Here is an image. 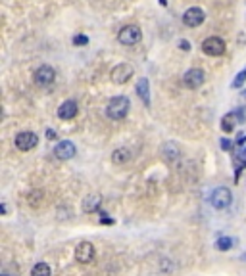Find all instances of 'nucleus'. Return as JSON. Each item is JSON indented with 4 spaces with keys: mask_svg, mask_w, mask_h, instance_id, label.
Here are the masks:
<instances>
[{
    "mask_svg": "<svg viewBox=\"0 0 246 276\" xmlns=\"http://www.w3.org/2000/svg\"><path fill=\"white\" fill-rule=\"evenodd\" d=\"M33 77H35V83H37L39 87H50L56 79V71L52 65H40Z\"/></svg>",
    "mask_w": 246,
    "mask_h": 276,
    "instance_id": "8",
    "label": "nucleus"
},
{
    "mask_svg": "<svg viewBox=\"0 0 246 276\" xmlns=\"http://www.w3.org/2000/svg\"><path fill=\"white\" fill-rule=\"evenodd\" d=\"M133 65H129V63H118L114 69H111L110 77L111 81L116 83V85H125L131 77H133Z\"/></svg>",
    "mask_w": 246,
    "mask_h": 276,
    "instance_id": "7",
    "label": "nucleus"
},
{
    "mask_svg": "<svg viewBox=\"0 0 246 276\" xmlns=\"http://www.w3.org/2000/svg\"><path fill=\"white\" fill-rule=\"evenodd\" d=\"M204 19H206L204 10L189 8L187 12H185V16H183V23L187 25V27H200V25L204 23Z\"/></svg>",
    "mask_w": 246,
    "mask_h": 276,
    "instance_id": "9",
    "label": "nucleus"
},
{
    "mask_svg": "<svg viewBox=\"0 0 246 276\" xmlns=\"http://www.w3.org/2000/svg\"><path fill=\"white\" fill-rule=\"evenodd\" d=\"M102 205V197L98 194H88L85 199H83V211L85 213H96Z\"/></svg>",
    "mask_w": 246,
    "mask_h": 276,
    "instance_id": "15",
    "label": "nucleus"
},
{
    "mask_svg": "<svg viewBox=\"0 0 246 276\" xmlns=\"http://www.w3.org/2000/svg\"><path fill=\"white\" fill-rule=\"evenodd\" d=\"M204 81H206V75L198 67H192V69H189V71L183 75V85L187 88H191V90L200 88L204 85Z\"/></svg>",
    "mask_w": 246,
    "mask_h": 276,
    "instance_id": "4",
    "label": "nucleus"
},
{
    "mask_svg": "<svg viewBox=\"0 0 246 276\" xmlns=\"http://www.w3.org/2000/svg\"><path fill=\"white\" fill-rule=\"evenodd\" d=\"M2 276H10V274H6V272H4V274H2Z\"/></svg>",
    "mask_w": 246,
    "mask_h": 276,
    "instance_id": "27",
    "label": "nucleus"
},
{
    "mask_svg": "<svg viewBox=\"0 0 246 276\" xmlns=\"http://www.w3.org/2000/svg\"><path fill=\"white\" fill-rule=\"evenodd\" d=\"M233 238H229V236H223V238H219V240H215V247L219 249V252H227V249H231L233 247Z\"/></svg>",
    "mask_w": 246,
    "mask_h": 276,
    "instance_id": "20",
    "label": "nucleus"
},
{
    "mask_svg": "<svg viewBox=\"0 0 246 276\" xmlns=\"http://www.w3.org/2000/svg\"><path fill=\"white\" fill-rule=\"evenodd\" d=\"M95 245L88 244V242H83V244L77 245V249H75V259L83 263V265H87V263H93L95 261Z\"/></svg>",
    "mask_w": 246,
    "mask_h": 276,
    "instance_id": "12",
    "label": "nucleus"
},
{
    "mask_svg": "<svg viewBox=\"0 0 246 276\" xmlns=\"http://www.w3.org/2000/svg\"><path fill=\"white\" fill-rule=\"evenodd\" d=\"M52 274V270L48 267L47 263H37L31 270V276H50Z\"/></svg>",
    "mask_w": 246,
    "mask_h": 276,
    "instance_id": "19",
    "label": "nucleus"
},
{
    "mask_svg": "<svg viewBox=\"0 0 246 276\" xmlns=\"http://www.w3.org/2000/svg\"><path fill=\"white\" fill-rule=\"evenodd\" d=\"M47 138L48 140H54L56 138V133L52 131V129H47Z\"/></svg>",
    "mask_w": 246,
    "mask_h": 276,
    "instance_id": "25",
    "label": "nucleus"
},
{
    "mask_svg": "<svg viewBox=\"0 0 246 276\" xmlns=\"http://www.w3.org/2000/svg\"><path fill=\"white\" fill-rule=\"evenodd\" d=\"M129 159H131V150L129 148H118V150H114V154H111V161L116 165H125Z\"/></svg>",
    "mask_w": 246,
    "mask_h": 276,
    "instance_id": "17",
    "label": "nucleus"
},
{
    "mask_svg": "<svg viewBox=\"0 0 246 276\" xmlns=\"http://www.w3.org/2000/svg\"><path fill=\"white\" fill-rule=\"evenodd\" d=\"M77 111H79V106L75 100H65L60 108H58V117L62 119V121H70L77 115Z\"/></svg>",
    "mask_w": 246,
    "mask_h": 276,
    "instance_id": "13",
    "label": "nucleus"
},
{
    "mask_svg": "<svg viewBox=\"0 0 246 276\" xmlns=\"http://www.w3.org/2000/svg\"><path fill=\"white\" fill-rule=\"evenodd\" d=\"M231 146H233V144H231L229 140H221V148H223V150H231Z\"/></svg>",
    "mask_w": 246,
    "mask_h": 276,
    "instance_id": "26",
    "label": "nucleus"
},
{
    "mask_svg": "<svg viewBox=\"0 0 246 276\" xmlns=\"http://www.w3.org/2000/svg\"><path fill=\"white\" fill-rule=\"evenodd\" d=\"M14 144H16L17 150L29 152L39 144V136L35 133H31V131H24V133H19L16 138H14Z\"/></svg>",
    "mask_w": 246,
    "mask_h": 276,
    "instance_id": "5",
    "label": "nucleus"
},
{
    "mask_svg": "<svg viewBox=\"0 0 246 276\" xmlns=\"http://www.w3.org/2000/svg\"><path fill=\"white\" fill-rule=\"evenodd\" d=\"M88 42V39L85 37V35H77V37H73V44L75 46H85Z\"/></svg>",
    "mask_w": 246,
    "mask_h": 276,
    "instance_id": "22",
    "label": "nucleus"
},
{
    "mask_svg": "<svg viewBox=\"0 0 246 276\" xmlns=\"http://www.w3.org/2000/svg\"><path fill=\"white\" fill-rule=\"evenodd\" d=\"M137 94H139V98L143 100V104L146 108L150 106V85H148L146 77L139 79V83H137Z\"/></svg>",
    "mask_w": 246,
    "mask_h": 276,
    "instance_id": "16",
    "label": "nucleus"
},
{
    "mask_svg": "<svg viewBox=\"0 0 246 276\" xmlns=\"http://www.w3.org/2000/svg\"><path fill=\"white\" fill-rule=\"evenodd\" d=\"M162 158L166 159L167 163H173L177 159L181 158V150H179V146L175 142H166L162 146Z\"/></svg>",
    "mask_w": 246,
    "mask_h": 276,
    "instance_id": "14",
    "label": "nucleus"
},
{
    "mask_svg": "<svg viewBox=\"0 0 246 276\" xmlns=\"http://www.w3.org/2000/svg\"><path fill=\"white\" fill-rule=\"evenodd\" d=\"M75 154H77V148H75V144H73L72 140H62L60 144H56L54 156L58 159H62V161H68V159H72Z\"/></svg>",
    "mask_w": 246,
    "mask_h": 276,
    "instance_id": "10",
    "label": "nucleus"
},
{
    "mask_svg": "<svg viewBox=\"0 0 246 276\" xmlns=\"http://www.w3.org/2000/svg\"><path fill=\"white\" fill-rule=\"evenodd\" d=\"M179 48L185 50V52H189V50H191V42H189V40H179Z\"/></svg>",
    "mask_w": 246,
    "mask_h": 276,
    "instance_id": "24",
    "label": "nucleus"
},
{
    "mask_svg": "<svg viewBox=\"0 0 246 276\" xmlns=\"http://www.w3.org/2000/svg\"><path fill=\"white\" fill-rule=\"evenodd\" d=\"M129 108H131V102H129L127 96H116L108 102V108H106V115L114 121H121V119L127 117Z\"/></svg>",
    "mask_w": 246,
    "mask_h": 276,
    "instance_id": "1",
    "label": "nucleus"
},
{
    "mask_svg": "<svg viewBox=\"0 0 246 276\" xmlns=\"http://www.w3.org/2000/svg\"><path fill=\"white\" fill-rule=\"evenodd\" d=\"M210 204H212V207H215V209H227V207L233 204V194H231V190L225 188V186L215 188L214 192L210 194Z\"/></svg>",
    "mask_w": 246,
    "mask_h": 276,
    "instance_id": "3",
    "label": "nucleus"
},
{
    "mask_svg": "<svg viewBox=\"0 0 246 276\" xmlns=\"http://www.w3.org/2000/svg\"><path fill=\"white\" fill-rule=\"evenodd\" d=\"M143 39V33L137 25H125L121 31L118 33V40L123 46H135Z\"/></svg>",
    "mask_w": 246,
    "mask_h": 276,
    "instance_id": "2",
    "label": "nucleus"
},
{
    "mask_svg": "<svg viewBox=\"0 0 246 276\" xmlns=\"http://www.w3.org/2000/svg\"><path fill=\"white\" fill-rule=\"evenodd\" d=\"M202 52L212 58H217V56L225 54V42L219 37H208L204 42H202Z\"/></svg>",
    "mask_w": 246,
    "mask_h": 276,
    "instance_id": "6",
    "label": "nucleus"
},
{
    "mask_svg": "<svg viewBox=\"0 0 246 276\" xmlns=\"http://www.w3.org/2000/svg\"><path fill=\"white\" fill-rule=\"evenodd\" d=\"M244 81H246V69H242V71L237 75V79L231 83V87H233V88H240L242 85H244Z\"/></svg>",
    "mask_w": 246,
    "mask_h": 276,
    "instance_id": "21",
    "label": "nucleus"
},
{
    "mask_svg": "<svg viewBox=\"0 0 246 276\" xmlns=\"http://www.w3.org/2000/svg\"><path fill=\"white\" fill-rule=\"evenodd\" d=\"M238 123H244V113H242V110H237V111H233V113H227V115L221 119L223 133H233V131H235V127H237Z\"/></svg>",
    "mask_w": 246,
    "mask_h": 276,
    "instance_id": "11",
    "label": "nucleus"
},
{
    "mask_svg": "<svg viewBox=\"0 0 246 276\" xmlns=\"http://www.w3.org/2000/svg\"><path fill=\"white\" fill-rule=\"evenodd\" d=\"M40 197H42V192H33V194H29V204L39 205Z\"/></svg>",
    "mask_w": 246,
    "mask_h": 276,
    "instance_id": "23",
    "label": "nucleus"
},
{
    "mask_svg": "<svg viewBox=\"0 0 246 276\" xmlns=\"http://www.w3.org/2000/svg\"><path fill=\"white\" fill-rule=\"evenodd\" d=\"M235 156H237L238 161H242V163H246V136L242 134V136H238L237 144H235Z\"/></svg>",
    "mask_w": 246,
    "mask_h": 276,
    "instance_id": "18",
    "label": "nucleus"
}]
</instances>
